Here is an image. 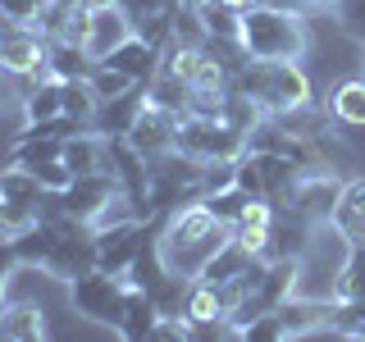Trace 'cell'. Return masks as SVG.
Masks as SVG:
<instances>
[{
    "instance_id": "obj_8",
    "label": "cell",
    "mask_w": 365,
    "mask_h": 342,
    "mask_svg": "<svg viewBox=\"0 0 365 342\" xmlns=\"http://www.w3.org/2000/svg\"><path fill=\"white\" fill-rule=\"evenodd\" d=\"M0 68L9 78H51V41L37 28H14L0 41Z\"/></svg>"
},
{
    "instance_id": "obj_22",
    "label": "cell",
    "mask_w": 365,
    "mask_h": 342,
    "mask_svg": "<svg viewBox=\"0 0 365 342\" xmlns=\"http://www.w3.org/2000/svg\"><path fill=\"white\" fill-rule=\"evenodd\" d=\"M60 146H64L60 137L37 133V128H28V123H23L14 151H9V165H41V160H60Z\"/></svg>"
},
{
    "instance_id": "obj_17",
    "label": "cell",
    "mask_w": 365,
    "mask_h": 342,
    "mask_svg": "<svg viewBox=\"0 0 365 342\" xmlns=\"http://www.w3.org/2000/svg\"><path fill=\"white\" fill-rule=\"evenodd\" d=\"M0 338L9 342H37L46 338V311L37 301H9L0 315Z\"/></svg>"
},
{
    "instance_id": "obj_33",
    "label": "cell",
    "mask_w": 365,
    "mask_h": 342,
    "mask_svg": "<svg viewBox=\"0 0 365 342\" xmlns=\"http://www.w3.org/2000/svg\"><path fill=\"white\" fill-rule=\"evenodd\" d=\"M174 41L178 46H205V41H210L201 9H192V5H178L174 9Z\"/></svg>"
},
{
    "instance_id": "obj_19",
    "label": "cell",
    "mask_w": 365,
    "mask_h": 342,
    "mask_svg": "<svg viewBox=\"0 0 365 342\" xmlns=\"http://www.w3.org/2000/svg\"><path fill=\"white\" fill-rule=\"evenodd\" d=\"M19 105H23V123L60 119V114H64V83H60V78H41L32 91L19 96Z\"/></svg>"
},
{
    "instance_id": "obj_18",
    "label": "cell",
    "mask_w": 365,
    "mask_h": 342,
    "mask_svg": "<svg viewBox=\"0 0 365 342\" xmlns=\"http://www.w3.org/2000/svg\"><path fill=\"white\" fill-rule=\"evenodd\" d=\"M334 224L351 242H365V178H342L338 205H334Z\"/></svg>"
},
{
    "instance_id": "obj_29",
    "label": "cell",
    "mask_w": 365,
    "mask_h": 342,
    "mask_svg": "<svg viewBox=\"0 0 365 342\" xmlns=\"http://www.w3.org/2000/svg\"><path fill=\"white\" fill-rule=\"evenodd\" d=\"M334 301H365V242L351 247L347 265H342V274H338Z\"/></svg>"
},
{
    "instance_id": "obj_28",
    "label": "cell",
    "mask_w": 365,
    "mask_h": 342,
    "mask_svg": "<svg viewBox=\"0 0 365 342\" xmlns=\"http://www.w3.org/2000/svg\"><path fill=\"white\" fill-rule=\"evenodd\" d=\"M201 64H205V46H178V41H169L165 55H160V68L174 73V78H182V83H192V78L201 73Z\"/></svg>"
},
{
    "instance_id": "obj_39",
    "label": "cell",
    "mask_w": 365,
    "mask_h": 342,
    "mask_svg": "<svg viewBox=\"0 0 365 342\" xmlns=\"http://www.w3.org/2000/svg\"><path fill=\"white\" fill-rule=\"evenodd\" d=\"M14 265H19L14 242H0V292H5V283H9V274H14Z\"/></svg>"
},
{
    "instance_id": "obj_25",
    "label": "cell",
    "mask_w": 365,
    "mask_h": 342,
    "mask_svg": "<svg viewBox=\"0 0 365 342\" xmlns=\"http://www.w3.org/2000/svg\"><path fill=\"white\" fill-rule=\"evenodd\" d=\"M146 100L151 105H160V110H174V114H187V100H192V83H182V78H174V73H160L146 83Z\"/></svg>"
},
{
    "instance_id": "obj_15",
    "label": "cell",
    "mask_w": 365,
    "mask_h": 342,
    "mask_svg": "<svg viewBox=\"0 0 365 342\" xmlns=\"http://www.w3.org/2000/svg\"><path fill=\"white\" fill-rule=\"evenodd\" d=\"M106 151H110V142L101 137L96 128H83V133H73V137H64V146H60V160L68 165V174H101L106 169Z\"/></svg>"
},
{
    "instance_id": "obj_34",
    "label": "cell",
    "mask_w": 365,
    "mask_h": 342,
    "mask_svg": "<svg viewBox=\"0 0 365 342\" xmlns=\"http://www.w3.org/2000/svg\"><path fill=\"white\" fill-rule=\"evenodd\" d=\"M334 23L356 46H365V0H342V5H334Z\"/></svg>"
},
{
    "instance_id": "obj_16",
    "label": "cell",
    "mask_w": 365,
    "mask_h": 342,
    "mask_svg": "<svg viewBox=\"0 0 365 342\" xmlns=\"http://www.w3.org/2000/svg\"><path fill=\"white\" fill-rule=\"evenodd\" d=\"M160 46H151V41H142L133 32L128 41L119 46V51H110V60H101V64H114V68H123L128 78H137V83H151V78L160 73Z\"/></svg>"
},
{
    "instance_id": "obj_23",
    "label": "cell",
    "mask_w": 365,
    "mask_h": 342,
    "mask_svg": "<svg viewBox=\"0 0 365 342\" xmlns=\"http://www.w3.org/2000/svg\"><path fill=\"white\" fill-rule=\"evenodd\" d=\"M91 68H96V60H91L83 46H73V41H51V78L73 83V78H91Z\"/></svg>"
},
{
    "instance_id": "obj_14",
    "label": "cell",
    "mask_w": 365,
    "mask_h": 342,
    "mask_svg": "<svg viewBox=\"0 0 365 342\" xmlns=\"http://www.w3.org/2000/svg\"><path fill=\"white\" fill-rule=\"evenodd\" d=\"M324 110L338 128H365V78L361 73L338 78L334 91H329V100H324Z\"/></svg>"
},
{
    "instance_id": "obj_26",
    "label": "cell",
    "mask_w": 365,
    "mask_h": 342,
    "mask_svg": "<svg viewBox=\"0 0 365 342\" xmlns=\"http://www.w3.org/2000/svg\"><path fill=\"white\" fill-rule=\"evenodd\" d=\"M0 197H5V201H28V205H41L46 187H41V178L32 174L28 165H9V169H0Z\"/></svg>"
},
{
    "instance_id": "obj_4",
    "label": "cell",
    "mask_w": 365,
    "mask_h": 342,
    "mask_svg": "<svg viewBox=\"0 0 365 342\" xmlns=\"http://www.w3.org/2000/svg\"><path fill=\"white\" fill-rule=\"evenodd\" d=\"M351 237L342 233L334 219H319L311 224L306 233V247L297 256V283H292V296L302 301H334V288H338V274L351 256Z\"/></svg>"
},
{
    "instance_id": "obj_31",
    "label": "cell",
    "mask_w": 365,
    "mask_h": 342,
    "mask_svg": "<svg viewBox=\"0 0 365 342\" xmlns=\"http://www.w3.org/2000/svg\"><path fill=\"white\" fill-rule=\"evenodd\" d=\"M87 83H91V91H96L101 100H114V96H123V91H133L137 78H128L123 68H114V64H96Z\"/></svg>"
},
{
    "instance_id": "obj_10",
    "label": "cell",
    "mask_w": 365,
    "mask_h": 342,
    "mask_svg": "<svg viewBox=\"0 0 365 342\" xmlns=\"http://www.w3.org/2000/svg\"><path fill=\"white\" fill-rule=\"evenodd\" d=\"M119 178L110 174V169H101V174H78L68 187L60 192V205H64V214H73V219H83V224H91L106 205L119 197Z\"/></svg>"
},
{
    "instance_id": "obj_6",
    "label": "cell",
    "mask_w": 365,
    "mask_h": 342,
    "mask_svg": "<svg viewBox=\"0 0 365 342\" xmlns=\"http://www.w3.org/2000/svg\"><path fill=\"white\" fill-rule=\"evenodd\" d=\"M247 146H251V137L242 128H233L228 119H220V114H182V123H178V151L197 155L205 165L237 160Z\"/></svg>"
},
{
    "instance_id": "obj_32",
    "label": "cell",
    "mask_w": 365,
    "mask_h": 342,
    "mask_svg": "<svg viewBox=\"0 0 365 342\" xmlns=\"http://www.w3.org/2000/svg\"><path fill=\"white\" fill-rule=\"evenodd\" d=\"M201 201L210 205V214H215L220 224H228V228H233V224H237V214H242V205H247L251 197H247V192L233 182V187H220V192H210V197H201Z\"/></svg>"
},
{
    "instance_id": "obj_3",
    "label": "cell",
    "mask_w": 365,
    "mask_h": 342,
    "mask_svg": "<svg viewBox=\"0 0 365 342\" xmlns=\"http://www.w3.org/2000/svg\"><path fill=\"white\" fill-rule=\"evenodd\" d=\"M242 41L247 60H306L311 51V23H306L302 9L288 5H256L242 14Z\"/></svg>"
},
{
    "instance_id": "obj_35",
    "label": "cell",
    "mask_w": 365,
    "mask_h": 342,
    "mask_svg": "<svg viewBox=\"0 0 365 342\" xmlns=\"http://www.w3.org/2000/svg\"><path fill=\"white\" fill-rule=\"evenodd\" d=\"M187 338H197V324L187 315H160V324L151 333V342H187Z\"/></svg>"
},
{
    "instance_id": "obj_20",
    "label": "cell",
    "mask_w": 365,
    "mask_h": 342,
    "mask_svg": "<svg viewBox=\"0 0 365 342\" xmlns=\"http://www.w3.org/2000/svg\"><path fill=\"white\" fill-rule=\"evenodd\" d=\"M260 256H251L247 247H237L233 242V233H228V242L215 251L210 260H205V269H201V283H228V279H242V274L256 265Z\"/></svg>"
},
{
    "instance_id": "obj_41",
    "label": "cell",
    "mask_w": 365,
    "mask_h": 342,
    "mask_svg": "<svg viewBox=\"0 0 365 342\" xmlns=\"http://www.w3.org/2000/svg\"><path fill=\"white\" fill-rule=\"evenodd\" d=\"M334 5H342V0H324V9H334Z\"/></svg>"
},
{
    "instance_id": "obj_7",
    "label": "cell",
    "mask_w": 365,
    "mask_h": 342,
    "mask_svg": "<svg viewBox=\"0 0 365 342\" xmlns=\"http://www.w3.org/2000/svg\"><path fill=\"white\" fill-rule=\"evenodd\" d=\"M128 37H133V19H128V9H123V0H110V5H87L83 51L96 64L110 60V51H119Z\"/></svg>"
},
{
    "instance_id": "obj_37",
    "label": "cell",
    "mask_w": 365,
    "mask_h": 342,
    "mask_svg": "<svg viewBox=\"0 0 365 342\" xmlns=\"http://www.w3.org/2000/svg\"><path fill=\"white\" fill-rule=\"evenodd\" d=\"M28 169L41 178V187H46V192H64L68 182H73V174H68L64 160H41V165H28Z\"/></svg>"
},
{
    "instance_id": "obj_30",
    "label": "cell",
    "mask_w": 365,
    "mask_h": 342,
    "mask_svg": "<svg viewBox=\"0 0 365 342\" xmlns=\"http://www.w3.org/2000/svg\"><path fill=\"white\" fill-rule=\"evenodd\" d=\"M51 247H55V233H51V224H37V228H28L23 237H14V251H19V265H37L46 269V260H51Z\"/></svg>"
},
{
    "instance_id": "obj_1",
    "label": "cell",
    "mask_w": 365,
    "mask_h": 342,
    "mask_svg": "<svg viewBox=\"0 0 365 342\" xmlns=\"http://www.w3.org/2000/svg\"><path fill=\"white\" fill-rule=\"evenodd\" d=\"M228 233H233V228L215 219L205 201H187V205H178L174 214H165L160 237H155V251H160V260H165L169 274L201 279L205 260L228 242Z\"/></svg>"
},
{
    "instance_id": "obj_2",
    "label": "cell",
    "mask_w": 365,
    "mask_h": 342,
    "mask_svg": "<svg viewBox=\"0 0 365 342\" xmlns=\"http://www.w3.org/2000/svg\"><path fill=\"white\" fill-rule=\"evenodd\" d=\"M228 91L251 96L269 119H288V114L315 105V87L306 78L302 60H242L233 68Z\"/></svg>"
},
{
    "instance_id": "obj_9",
    "label": "cell",
    "mask_w": 365,
    "mask_h": 342,
    "mask_svg": "<svg viewBox=\"0 0 365 342\" xmlns=\"http://www.w3.org/2000/svg\"><path fill=\"white\" fill-rule=\"evenodd\" d=\"M151 228H155V224L133 219V224H119V228H106V233H96L101 269L123 274V279H128V269L137 265V256H142V251L151 247Z\"/></svg>"
},
{
    "instance_id": "obj_27",
    "label": "cell",
    "mask_w": 365,
    "mask_h": 342,
    "mask_svg": "<svg viewBox=\"0 0 365 342\" xmlns=\"http://www.w3.org/2000/svg\"><path fill=\"white\" fill-rule=\"evenodd\" d=\"M41 224V205H28V201H5L0 197V242H14L28 228Z\"/></svg>"
},
{
    "instance_id": "obj_12",
    "label": "cell",
    "mask_w": 365,
    "mask_h": 342,
    "mask_svg": "<svg viewBox=\"0 0 365 342\" xmlns=\"http://www.w3.org/2000/svg\"><path fill=\"white\" fill-rule=\"evenodd\" d=\"M146 110V83H137L133 91H123V96L114 100H101V114H96V133L101 137H128L137 114Z\"/></svg>"
},
{
    "instance_id": "obj_42",
    "label": "cell",
    "mask_w": 365,
    "mask_h": 342,
    "mask_svg": "<svg viewBox=\"0 0 365 342\" xmlns=\"http://www.w3.org/2000/svg\"><path fill=\"white\" fill-rule=\"evenodd\" d=\"M0 315H5V296H0Z\"/></svg>"
},
{
    "instance_id": "obj_24",
    "label": "cell",
    "mask_w": 365,
    "mask_h": 342,
    "mask_svg": "<svg viewBox=\"0 0 365 342\" xmlns=\"http://www.w3.org/2000/svg\"><path fill=\"white\" fill-rule=\"evenodd\" d=\"M64 114L78 123V128H96L101 96L91 91V83H87V78H73V83H64Z\"/></svg>"
},
{
    "instance_id": "obj_38",
    "label": "cell",
    "mask_w": 365,
    "mask_h": 342,
    "mask_svg": "<svg viewBox=\"0 0 365 342\" xmlns=\"http://www.w3.org/2000/svg\"><path fill=\"white\" fill-rule=\"evenodd\" d=\"M233 242H237V247H247L251 256L269 260V228H233Z\"/></svg>"
},
{
    "instance_id": "obj_43",
    "label": "cell",
    "mask_w": 365,
    "mask_h": 342,
    "mask_svg": "<svg viewBox=\"0 0 365 342\" xmlns=\"http://www.w3.org/2000/svg\"><path fill=\"white\" fill-rule=\"evenodd\" d=\"M5 78H9V73H5V68H0V83H5Z\"/></svg>"
},
{
    "instance_id": "obj_11",
    "label": "cell",
    "mask_w": 365,
    "mask_h": 342,
    "mask_svg": "<svg viewBox=\"0 0 365 342\" xmlns=\"http://www.w3.org/2000/svg\"><path fill=\"white\" fill-rule=\"evenodd\" d=\"M178 123H182V114L160 110V105L146 100V110L137 114V123H133V133H128L133 151H142L146 160H160V155L178 151Z\"/></svg>"
},
{
    "instance_id": "obj_40",
    "label": "cell",
    "mask_w": 365,
    "mask_h": 342,
    "mask_svg": "<svg viewBox=\"0 0 365 342\" xmlns=\"http://www.w3.org/2000/svg\"><path fill=\"white\" fill-rule=\"evenodd\" d=\"M361 78H365V46H361Z\"/></svg>"
},
{
    "instance_id": "obj_13",
    "label": "cell",
    "mask_w": 365,
    "mask_h": 342,
    "mask_svg": "<svg viewBox=\"0 0 365 342\" xmlns=\"http://www.w3.org/2000/svg\"><path fill=\"white\" fill-rule=\"evenodd\" d=\"M160 324V301L151 288H133L128 283V301H123V319H119V333L128 342H151Z\"/></svg>"
},
{
    "instance_id": "obj_5",
    "label": "cell",
    "mask_w": 365,
    "mask_h": 342,
    "mask_svg": "<svg viewBox=\"0 0 365 342\" xmlns=\"http://www.w3.org/2000/svg\"><path fill=\"white\" fill-rule=\"evenodd\" d=\"M123 301H128V279L123 274H110V269L96 265V269L78 274V279H68V306L83 319H91V324L119 328Z\"/></svg>"
},
{
    "instance_id": "obj_21",
    "label": "cell",
    "mask_w": 365,
    "mask_h": 342,
    "mask_svg": "<svg viewBox=\"0 0 365 342\" xmlns=\"http://www.w3.org/2000/svg\"><path fill=\"white\" fill-rule=\"evenodd\" d=\"M182 315L197 324V333L201 328H210V324H220V319H228L224 311V301H220V288L215 283H201V279H192V288H187V306H182Z\"/></svg>"
},
{
    "instance_id": "obj_36",
    "label": "cell",
    "mask_w": 365,
    "mask_h": 342,
    "mask_svg": "<svg viewBox=\"0 0 365 342\" xmlns=\"http://www.w3.org/2000/svg\"><path fill=\"white\" fill-rule=\"evenodd\" d=\"M178 5H182V0H123V9H128V19H133V32H137V23L160 19V14H174Z\"/></svg>"
}]
</instances>
